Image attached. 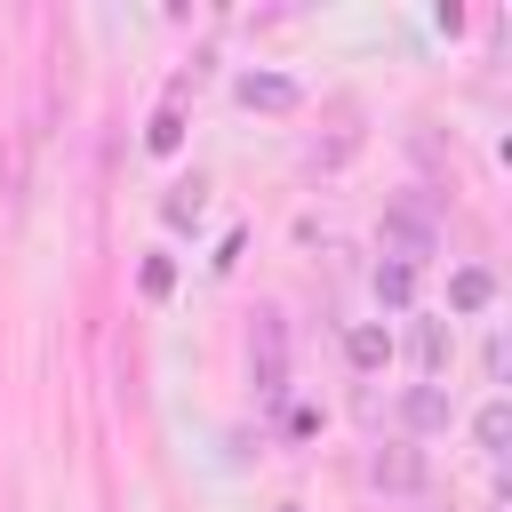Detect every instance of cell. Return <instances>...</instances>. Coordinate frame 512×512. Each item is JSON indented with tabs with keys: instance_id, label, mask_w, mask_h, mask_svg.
Listing matches in <instances>:
<instances>
[{
	"instance_id": "1",
	"label": "cell",
	"mask_w": 512,
	"mask_h": 512,
	"mask_svg": "<svg viewBox=\"0 0 512 512\" xmlns=\"http://www.w3.org/2000/svg\"><path fill=\"white\" fill-rule=\"evenodd\" d=\"M376 480H392V488H408V480H416V456H376Z\"/></svg>"
}]
</instances>
